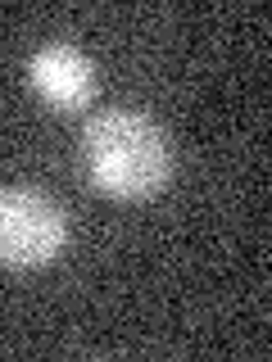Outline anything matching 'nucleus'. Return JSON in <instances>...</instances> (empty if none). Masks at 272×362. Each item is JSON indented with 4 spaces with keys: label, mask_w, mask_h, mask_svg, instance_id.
<instances>
[{
    "label": "nucleus",
    "mask_w": 272,
    "mask_h": 362,
    "mask_svg": "<svg viewBox=\"0 0 272 362\" xmlns=\"http://www.w3.org/2000/svg\"><path fill=\"white\" fill-rule=\"evenodd\" d=\"M32 86L50 100L55 109H82L96 90V73H91V59L73 45H41L28 59Z\"/></svg>",
    "instance_id": "7ed1b4c3"
},
{
    "label": "nucleus",
    "mask_w": 272,
    "mask_h": 362,
    "mask_svg": "<svg viewBox=\"0 0 272 362\" xmlns=\"http://www.w3.org/2000/svg\"><path fill=\"white\" fill-rule=\"evenodd\" d=\"M68 222L60 204L37 190L5 186L0 190V263L5 267H41L64 249Z\"/></svg>",
    "instance_id": "f03ea898"
},
{
    "label": "nucleus",
    "mask_w": 272,
    "mask_h": 362,
    "mask_svg": "<svg viewBox=\"0 0 272 362\" xmlns=\"http://www.w3.org/2000/svg\"><path fill=\"white\" fill-rule=\"evenodd\" d=\"M82 154L91 168V181L118 199H145L168 181V141L145 113L132 109H105L86 122Z\"/></svg>",
    "instance_id": "f257e3e1"
}]
</instances>
